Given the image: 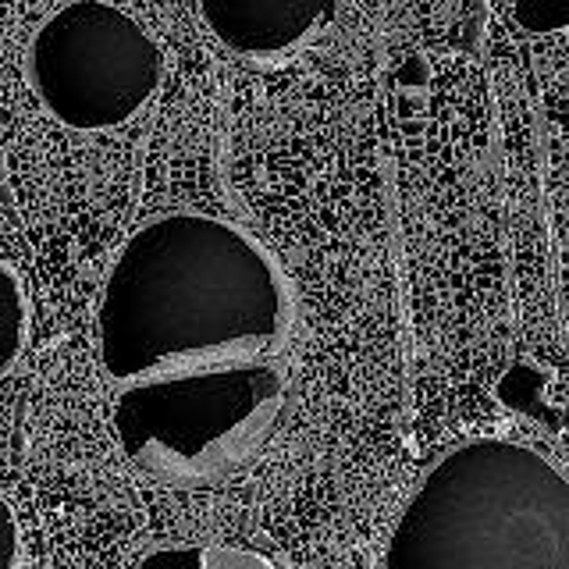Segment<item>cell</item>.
Wrapping results in <instances>:
<instances>
[{
  "mask_svg": "<svg viewBox=\"0 0 569 569\" xmlns=\"http://www.w3.org/2000/svg\"><path fill=\"white\" fill-rule=\"evenodd\" d=\"M100 363L114 381L271 360L292 331L278 260L239 224L168 213L121 246L107 271Z\"/></svg>",
  "mask_w": 569,
  "mask_h": 569,
  "instance_id": "cell-1",
  "label": "cell"
},
{
  "mask_svg": "<svg viewBox=\"0 0 569 569\" xmlns=\"http://www.w3.org/2000/svg\"><path fill=\"white\" fill-rule=\"evenodd\" d=\"M385 569H569V473L520 441L456 445L402 506Z\"/></svg>",
  "mask_w": 569,
  "mask_h": 569,
  "instance_id": "cell-2",
  "label": "cell"
},
{
  "mask_svg": "<svg viewBox=\"0 0 569 569\" xmlns=\"http://www.w3.org/2000/svg\"><path fill=\"white\" fill-rule=\"evenodd\" d=\"M289 406L274 360L200 367L132 381L114 402L124 459L157 485L200 488L249 467Z\"/></svg>",
  "mask_w": 569,
  "mask_h": 569,
  "instance_id": "cell-3",
  "label": "cell"
},
{
  "mask_svg": "<svg viewBox=\"0 0 569 569\" xmlns=\"http://www.w3.org/2000/svg\"><path fill=\"white\" fill-rule=\"evenodd\" d=\"M29 86L68 129H114L142 111L164 76L160 47L107 0H71L29 43Z\"/></svg>",
  "mask_w": 569,
  "mask_h": 569,
  "instance_id": "cell-4",
  "label": "cell"
},
{
  "mask_svg": "<svg viewBox=\"0 0 569 569\" xmlns=\"http://www.w3.org/2000/svg\"><path fill=\"white\" fill-rule=\"evenodd\" d=\"M338 4L342 0H200V14L231 53L278 61L307 47Z\"/></svg>",
  "mask_w": 569,
  "mask_h": 569,
  "instance_id": "cell-5",
  "label": "cell"
},
{
  "mask_svg": "<svg viewBox=\"0 0 569 569\" xmlns=\"http://www.w3.org/2000/svg\"><path fill=\"white\" fill-rule=\"evenodd\" d=\"M132 569H274L271 559L249 548L224 545H160L147 551Z\"/></svg>",
  "mask_w": 569,
  "mask_h": 569,
  "instance_id": "cell-6",
  "label": "cell"
},
{
  "mask_svg": "<svg viewBox=\"0 0 569 569\" xmlns=\"http://www.w3.org/2000/svg\"><path fill=\"white\" fill-rule=\"evenodd\" d=\"M26 325L29 302L22 292V281H18L8 263H0V378H8L26 349Z\"/></svg>",
  "mask_w": 569,
  "mask_h": 569,
  "instance_id": "cell-7",
  "label": "cell"
},
{
  "mask_svg": "<svg viewBox=\"0 0 569 569\" xmlns=\"http://www.w3.org/2000/svg\"><path fill=\"white\" fill-rule=\"evenodd\" d=\"M512 18L533 36L562 32L569 29V0H512Z\"/></svg>",
  "mask_w": 569,
  "mask_h": 569,
  "instance_id": "cell-8",
  "label": "cell"
},
{
  "mask_svg": "<svg viewBox=\"0 0 569 569\" xmlns=\"http://www.w3.org/2000/svg\"><path fill=\"white\" fill-rule=\"evenodd\" d=\"M0 569H18V523L4 498H0Z\"/></svg>",
  "mask_w": 569,
  "mask_h": 569,
  "instance_id": "cell-9",
  "label": "cell"
}]
</instances>
